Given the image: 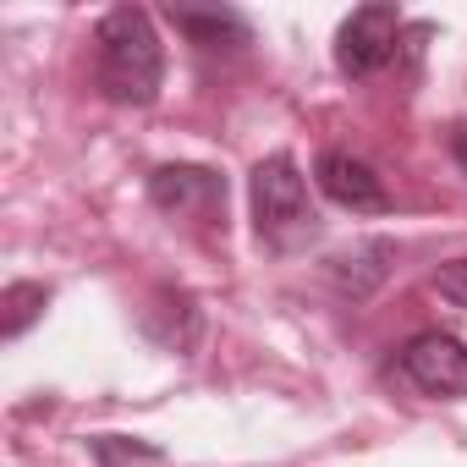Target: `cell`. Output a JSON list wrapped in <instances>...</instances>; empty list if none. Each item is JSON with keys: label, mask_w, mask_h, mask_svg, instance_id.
<instances>
[{"label": "cell", "mask_w": 467, "mask_h": 467, "mask_svg": "<svg viewBox=\"0 0 467 467\" xmlns=\"http://www.w3.org/2000/svg\"><path fill=\"white\" fill-rule=\"evenodd\" d=\"M94 83L110 105H154L165 83V45L138 6H116L94 28Z\"/></svg>", "instance_id": "cell-1"}, {"label": "cell", "mask_w": 467, "mask_h": 467, "mask_svg": "<svg viewBox=\"0 0 467 467\" xmlns=\"http://www.w3.org/2000/svg\"><path fill=\"white\" fill-rule=\"evenodd\" d=\"M248 192H254V225H259V237H265L270 248H292V243L314 237L319 214H314V203H308V182H303V171H297L292 154L259 160Z\"/></svg>", "instance_id": "cell-2"}, {"label": "cell", "mask_w": 467, "mask_h": 467, "mask_svg": "<svg viewBox=\"0 0 467 467\" xmlns=\"http://www.w3.org/2000/svg\"><path fill=\"white\" fill-rule=\"evenodd\" d=\"M396 368L412 390H423L434 401H462L467 396V347L445 330H418L396 352Z\"/></svg>", "instance_id": "cell-3"}, {"label": "cell", "mask_w": 467, "mask_h": 467, "mask_svg": "<svg viewBox=\"0 0 467 467\" xmlns=\"http://www.w3.org/2000/svg\"><path fill=\"white\" fill-rule=\"evenodd\" d=\"M401 39V12L396 6H358L341 34H336V67L347 78H374L379 67L396 61V45Z\"/></svg>", "instance_id": "cell-4"}, {"label": "cell", "mask_w": 467, "mask_h": 467, "mask_svg": "<svg viewBox=\"0 0 467 467\" xmlns=\"http://www.w3.org/2000/svg\"><path fill=\"white\" fill-rule=\"evenodd\" d=\"M149 198L176 220H225V176L203 165H160L149 176Z\"/></svg>", "instance_id": "cell-5"}, {"label": "cell", "mask_w": 467, "mask_h": 467, "mask_svg": "<svg viewBox=\"0 0 467 467\" xmlns=\"http://www.w3.org/2000/svg\"><path fill=\"white\" fill-rule=\"evenodd\" d=\"M314 176H319V192L330 203L352 209V214H385L390 209V192L374 176V165L358 160V154H347V149H325L319 165H314Z\"/></svg>", "instance_id": "cell-6"}, {"label": "cell", "mask_w": 467, "mask_h": 467, "mask_svg": "<svg viewBox=\"0 0 467 467\" xmlns=\"http://www.w3.org/2000/svg\"><path fill=\"white\" fill-rule=\"evenodd\" d=\"M171 23L198 50H243L248 45V23L237 12H171Z\"/></svg>", "instance_id": "cell-7"}, {"label": "cell", "mask_w": 467, "mask_h": 467, "mask_svg": "<svg viewBox=\"0 0 467 467\" xmlns=\"http://www.w3.org/2000/svg\"><path fill=\"white\" fill-rule=\"evenodd\" d=\"M45 303H50V292H45V286H34V281H12V286H6V297H0V336L17 341V336L45 314Z\"/></svg>", "instance_id": "cell-8"}, {"label": "cell", "mask_w": 467, "mask_h": 467, "mask_svg": "<svg viewBox=\"0 0 467 467\" xmlns=\"http://www.w3.org/2000/svg\"><path fill=\"white\" fill-rule=\"evenodd\" d=\"M94 456H99V467H165L154 445H138V440H121V434H99Z\"/></svg>", "instance_id": "cell-9"}, {"label": "cell", "mask_w": 467, "mask_h": 467, "mask_svg": "<svg viewBox=\"0 0 467 467\" xmlns=\"http://www.w3.org/2000/svg\"><path fill=\"white\" fill-rule=\"evenodd\" d=\"M434 292L451 303V308H467V259H456V265H445L440 275H434Z\"/></svg>", "instance_id": "cell-10"}, {"label": "cell", "mask_w": 467, "mask_h": 467, "mask_svg": "<svg viewBox=\"0 0 467 467\" xmlns=\"http://www.w3.org/2000/svg\"><path fill=\"white\" fill-rule=\"evenodd\" d=\"M451 154H456V165L467 171V121H462V127H451Z\"/></svg>", "instance_id": "cell-11"}]
</instances>
